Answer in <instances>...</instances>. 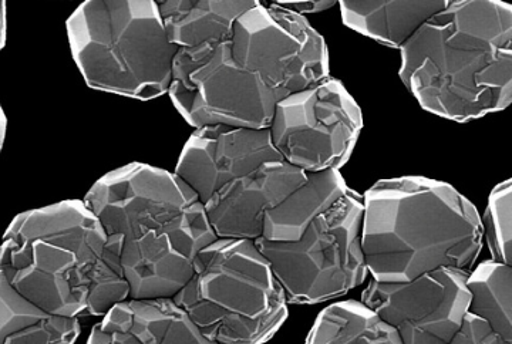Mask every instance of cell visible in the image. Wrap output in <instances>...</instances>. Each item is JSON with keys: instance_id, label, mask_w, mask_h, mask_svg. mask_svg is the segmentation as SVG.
Here are the masks:
<instances>
[{"instance_id": "cell-1", "label": "cell", "mask_w": 512, "mask_h": 344, "mask_svg": "<svg viewBox=\"0 0 512 344\" xmlns=\"http://www.w3.org/2000/svg\"><path fill=\"white\" fill-rule=\"evenodd\" d=\"M124 238L109 236L86 202L69 200L18 215L3 236L0 275L53 315L106 316L130 299Z\"/></svg>"}, {"instance_id": "cell-2", "label": "cell", "mask_w": 512, "mask_h": 344, "mask_svg": "<svg viewBox=\"0 0 512 344\" xmlns=\"http://www.w3.org/2000/svg\"><path fill=\"white\" fill-rule=\"evenodd\" d=\"M400 53V80L431 114L467 123L512 104L510 3L448 0Z\"/></svg>"}, {"instance_id": "cell-3", "label": "cell", "mask_w": 512, "mask_h": 344, "mask_svg": "<svg viewBox=\"0 0 512 344\" xmlns=\"http://www.w3.org/2000/svg\"><path fill=\"white\" fill-rule=\"evenodd\" d=\"M363 202V252L377 282H410L441 268L470 272L483 249V218L447 182L382 180Z\"/></svg>"}, {"instance_id": "cell-4", "label": "cell", "mask_w": 512, "mask_h": 344, "mask_svg": "<svg viewBox=\"0 0 512 344\" xmlns=\"http://www.w3.org/2000/svg\"><path fill=\"white\" fill-rule=\"evenodd\" d=\"M66 32L90 89L140 101L170 93L180 49L168 39L156 0H86Z\"/></svg>"}, {"instance_id": "cell-5", "label": "cell", "mask_w": 512, "mask_h": 344, "mask_svg": "<svg viewBox=\"0 0 512 344\" xmlns=\"http://www.w3.org/2000/svg\"><path fill=\"white\" fill-rule=\"evenodd\" d=\"M215 344H264L288 319V299L255 241L221 239L195 261L173 299Z\"/></svg>"}, {"instance_id": "cell-6", "label": "cell", "mask_w": 512, "mask_h": 344, "mask_svg": "<svg viewBox=\"0 0 512 344\" xmlns=\"http://www.w3.org/2000/svg\"><path fill=\"white\" fill-rule=\"evenodd\" d=\"M363 215L362 195L349 190L335 207L313 221L299 241L256 239L289 303H323L365 282L369 271L362 246Z\"/></svg>"}, {"instance_id": "cell-7", "label": "cell", "mask_w": 512, "mask_h": 344, "mask_svg": "<svg viewBox=\"0 0 512 344\" xmlns=\"http://www.w3.org/2000/svg\"><path fill=\"white\" fill-rule=\"evenodd\" d=\"M168 96L194 130L211 126L266 130L279 101L288 94L271 89L258 74L241 66L227 40L178 50Z\"/></svg>"}, {"instance_id": "cell-8", "label": "cell", "mask_w": 512, "mask_h": 344, "mask_svg": "<svg viewBox=\"0 0 512 344\" xmlns=\"http://www.w3.org/2000/svg\"><path fill=\"white\" fill-rule=\"evenodd\" d=\"M362 128L356 101L328 77L279 101L269 130L282 160L309 174L345 167Z\"/></svg>"}, {"instance_id": "cell-9", "label": "cell", "mask_w": 512, "mask_h": 344, "mask_svg": "<svg viewBox=\"0 0 512 344\" xmlns=\"http://www.w3.org/2000/svg\"><path fill=\"white\" fill-rule=\"evenodd\" d=\"M232 55L271 89L286 94L309 89L329 77L323 37L308 19L278 3L258 2L235 23Z\"/></svg>"}, {"instance_id": "cell-10", "label": "cell", "mask_w": 512, "mask_h": 344, "mask_svg": "<svg viewBox=\"0 0 512 344\" xmlns=\"http://www.w3.org/2000/svg\"><path fill=\"white\" fill-rule=\"evenodd\" d=\"M468 276L441 268L410 282L372 279L362 302L396 330L403 344H448L470 312Z\"/></svg>"}, {"instance_id": "cell-11", "label": "cell", "mask_w": 512, "mask_h": 344, "mask_svg": "<svg viewBox=\"0 0 512 344\" xmlns=\"http://www.w3.org/2000/svg\"><path fill=\"white\" fill-rule=\"evenodd\" d=\"M109 236L124 241L183 214L200 198L175 172L144 163H130L107 172L84 197Z\"/></svg>"}, {"instance_id": "cell-12", "label": "cell", "mask_w": 512, "mask_h": 344, "mask_svg": "<svg viewBox=\"0 0 512 344\" xmlns=\"http://www.w3.org/2000/svg\"><path fill=\"white\" fill-rule=\"evenodd\" d=\"M204 204L124 241L121 265L131 300L174 299L191 281L201 251L217 241Z\"/></svg>"}, {"instance_id": "cell-13", "label": "cell", "mask_w": 512, "mask_h": 344, "mask_svg": "<svg viewBox=\"0 0 512 344\" xmlns=\"http://www.w3.org/2000/svg\"><path fill=\"white\" fill-rule=\"evenodd\" d=\"M272 161L284 160L269 128L202 127L184 144L174 172L205 205L231 182Z\"/></svg>"}, {"instance_id": "cell-14", "label": "cell", "mask_w": 512, "mask_h": 344, "mask_svg": "<svg viewBox=\"0 0 512 344\" xmlns=\"http://www.w3.org/2000/svg\"><path fill=\"white\" fill-rule=\"evenodd\" d=\"M308 180V172L286 161H272L238 178L204 205L221 239L256 241L264 234L266 212L278 207Z\"/></svg>"}, {"instance_id": "cell-15", "label": "cell", "mask_w": 512, "mask_h": 344, "mask_svg": "<svg viewBox=\"0 0 512 344\" xmlns=\"http://www.w3.org/2000/svg\"><path fill=\"white\" fill-rule=\"evenodd\" d=\"M87 344H215L173 299L131 300L110 309Z\"/></svg>"}, {"instance_id": "cell-16", "label": "cell", "mask_w": 512, "mask_h": 344, "mask_svg": "<svg viewBox=\"0 0 512 344\" xmlns=\"http://www.w3.org/2000/svg\"><path fill=\"white\" fill-rule=\"evenodd\" d=\"M448 0H342L349 29L384 46L402 49L424 23L447 8Z\"/></svg>"}, {"instance_id": "cell-17", "label": "cell", "mask_w": 512, "mask_h": 344, "mask_svg": "<svg viewBox=\"0 0 512 344\" xmlns=\"http://www.w3.org/2000/svg\"><path fill=\"white\" fill-rule=\"evenodd\" d=\"M259 0H163L158 2L168 39L178 49L232 40L235 23Z\"/></svg>"}, {"instance_id": "cell-18", "label": "cell", "mask_w": 512, "mask_h": 344, "mask_svg": "<svg viewBox=\"0 0 512 344\" xmlns=\"http://www.w3.org/2000/svg\"><path fill=\"white\" fill-rule=\"evenodd\" d=\"M348 192L340 171L309 172L301 187L266 212L262 238L271 242L299 241L313 221L335 207Z\"/></svg>"}, {"instance_id": "cell-19", "label": "cell", "mask_w": 512, "mask_h": 344, "mask_svg": "<svg viewBox=\"0 0 512 344\" xmlns=\"http://www.w3.org/2000/svg\"><path fill=\"white\" fill-rule=\"evenodd\" d=\"M80 330L77 317L46 312L0 275V344H74Z\"/></svg>"}, {"instance_id": "cell-20", "label": "cell", "mask_w": 512, "mask_h": 344, "mask_svg": "<svg viewBox=\"0 0 512 344\" xmlns=\"http://www.w3.org/2000/svg\"><path fill=\"white\" fill-rule=\"evenodd\" d=\"M305 344H403L392 326L357 300L323 309Z\"/></svg>"}, {"instance_id": "cell-21", "label": "cell", "mask_w": 512, "mask_h": 344, "mask_svg": "<svg viewBox=\"0 0 512 344\" xmlns=\"http://www.w3.org/2000/svg\"><path fill=\"white\" fill-rule=\"evenodd\" d=\"M467 285L470 313L481 317L512 344V266L493 259L481 262L470 272Z\"/></svg>"}, {"instance_id": "cell-22", "label": "cell", "mask_w": 512, "mask_h": 344, "mask_svg": "<svg viewBox=\"0 0 512 344\" xmlns=\"http://www.w3.org/2000/svg\"><path fill=\"white\" fill-rule=\"evenodd\" d=\"M483 224L491 259L512 266V178L491 191Z\"/></svg>"}, {"instance_id": "cell-23", "label": "cell", "mask_w": 512, "mask_h": 344, "mask_svg": "<svg viewBox=\"0 0 512 344\" xmlns=\"http://www.w3.org/2000/svg\"><path fill=\"white\" fill-rule=\"evenodd\" d=\"M448 344H510L494 332L485 320L468 312L463 325Z\"/></svg>"}, {"instance_id": "cell-24", "label": "cell", "mask_w": 512, "mask_h": 344, "mask_svg": "<svg viewBox=\"0 0 512 344\" xmlns=\"http://www.w3.org/2000/svg\"><path fill=\"white\" fill-rule=\"evenodd\" d=\"M278 5L284 6L286 9H291L299 15H306V13H318L323 10L332 8L336 5L335 0H312V2H276Z\"/></svg>"}, {"instance_id": "cell-25", "label": "cell", "mask_w": 512, "mask_h": 344, "mask_svg": "<svg viewBox=\"0 0 512 344\" xmlns=\"http://www.w3.org/2000/svg\"><path fill=\"white\" fill-rule=\"evenodd\" d=\"M2 9H3V15H2V47H5V40H6V3H2Z\"/></svg>"}, {"instance_id": "cell-26", "label": "cell", "mask_w": 512, "mask_h": 344, "mask_svg": "<svg viewBox=\"0 0 512 344\" xmlns=\"http://www.w3.org/2000/svg\"><path fill=\"white\" fill-rule=\"evenodd\" d=\"M6 123L8 121H6L5 111L2 110V145L5 143Z\"/></svg>"}]
</instances>
